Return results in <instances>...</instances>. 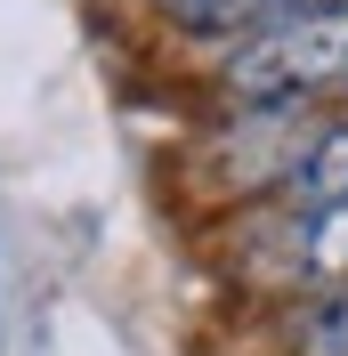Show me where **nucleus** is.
<instances>
[{"label":"nucleus","instance_id":"nucleus-5","mask_svg":"<svg viewBox=\"0 0 348 356\" xmlns=\"http://www.w3.org/2000/svg\"><path fill=\"white\" fill-rule=\"evenodd\" d=\"M300 356H348V291H340V300H324V308H308Z\"/></svg>","mask_w":348,"mask_h":356},{"label":"nucleus","instance_id":"nucleus-4","mask_svg":"<svg viewBox=\"0 0 348 356\" xmlns=\"http://www.w3.org/2000/svg\"><path fill=\"white\" fill-rule=\"evenodd\" d=\"M292 195H300V211H316V202H348V122H340V130H324V138L300 154Z\"/></svg>","mask_w":348,"mask_h":356},{"label":"nucleus","instance_id":"nucleus-3","mask_svg":"<svg viewBox=\"0 0 348 356\" xmlns=\"http://www.w3.org/2000/svg\"><path fill=\"white\" fill-rule=\"evenodd\" d=\"M292 267L300 275H348V202H316L292 227Z\"/></svg>","mask_w":348,"mask_h":356},{"label":"nucleus","instance_id":"nucleus-2","mask_svg":"<svg viewBox=\"0 0 348 356\" xmlns=\"http://www.w3.org/2000/svg\"><path fill=\"white\" fill-rule=\"evenodd\" d=\"M171 24H187V33H211V41H251V33H267V24L300 17L308 0H154Z\"/></svg>","mask_w":348,"mask_h":356},{"label":"nucleus","instance_id":"nucleus-1","mask_svg":"<svg viewBox=\"0 0 348 356\" xmlns=\"http://www.w3.org/2000/svg\"><path fill=\"white\" fill-rule=\"evenodd\" d=\"M227 89L243 106H300L348 89V0H308L300 17L267 24L227 57Z\"/></svg>","mask_w":348,"mask_h":356}]
</instances>
